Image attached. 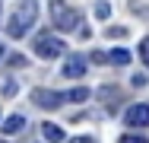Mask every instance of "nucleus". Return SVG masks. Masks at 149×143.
Returning <instances> with one entry per match:
<instances>
[{
  "label": "nucleus",
  "mask_w": 149,
  "mask_h": 143,
  "mask_svg": "<svg viewBox=\"0 0 149 143\" xmlns=\"http://www.w3.org/2000/svg\"><path fill=\"white\" fill-rule=\"evenodd\" d=\"M38 19V3L35 0H19L13 10H10V22H6V35L10 38H22Z\"/></svg>",
  "instance_id": "nucleus-1"
},
{
  "label": "nucleus",
  "mask_w": 149,
  "mask_h": 143,
  "mask_svg": "<svg viewBox=\"0 0 149 143\" xmlns=\"http://www.w3.org/2000/svg\"><path fill=\"white\" fill-rule=\"evenodd\" d=\"M51 22H54V29H60V32H76L79 22H83V16H79L73 6H67L63 0H51Z\"/></svg>",
  "instance_id": "nucleus-2"
},
{
  "label": "nucleus",
  "mask_w": 149,
  "mask_h": 143,
  "mask_svg": "<svg viewBox=\"0 0 149 143\" xmlns=\"http://www.w3.org/2000/svg\"><path fill=\"white\" fill-rule=\"evenodd\" d=\"M63 41L60 38H54V35H38L35 38V54L41 57V60H54V57H60L63 54Z\"/></svg>",
  "instance_id": "nucleus-3"
},
{
  "label": "nucleus",
  "mask_w": 149,
  "mask_h": 143,
  "mask_svg": "<svg viewBox=\"0 0 149 143\" xmlns=\"http://www.w3.org/2000/svg\"><path fill=\"white\" fill-rule=\"evenodd\" d=\"M32 102L38 105V108H45V111H54V108H60V102H67L63 99V92H54V89H32Z\"/></svg>",
  "instance_id": "nucleus-4"
},
{
  "label": "nucleus",
  "mask_w": 149,
  "mask_h": 143,
  "mask_svg": "<svg viewBox=\"0 0 149 143\" xmlns=\"http://www.w3.org/2000/svg\"><path fill=\"white\" fill-rule=\"evenodd\" d=\"M124 121L130 124V127H149V105H130L127 114H124Z\"/></svg>",
  "instance_id": "nucleus-5"
},
{
  "label": "nucleus",
  "mask_w": 149,
  "mask_h": 143,
  "mask_svg": "<svg viewBox=\"0 0 149 143\" xmlns=\"http://www.w3.org/2000/svg\"><path fill=\"white\" fill-rule=\"evenodd\" d=\"M60 73H63L67 80H79V76L86 73V57H79V54L67 57V60H63V67H60Z\"/></svg>",
  "instance_id": "nucleus-6"
},
{
  "label": "nucleus",
  "mask_w": 149,
  "mask_h": 143,
  "mask_svg": "<svg viewBox=\"0 0 149 143\" xmlns=\"http://www.w3.org/2000/svg\"><path fill=\"white\" fill-rule=\"evenodd\" d=\"M41 134H45L48 143H63V127H57L54 121H45L41 124Z\"/></svg>",
  "instance_id": "nucleus-7"
},
{
  "label": "nucleus",
  "mask_w": 149,
  "mask_h": 143,
  "mask_svg": "<svg viewBox=\"0 0 149 143\" xmlns=\"http://www.w3.org/2000/svg\"><path fill=\"white\" fill-rule=\"evenodd\" d=\"M0 127H3V134H6V137H13V134H19V130L26 127V118H22V114H10Z\"/></svg>",
  "instance_id": "nucleus-8"
},
{
  "label": "nucleus",
  "mask_w": 149,
  "mask_h": 143,
  "mask_svg": "<svg viewBox=\"0 0 149 143\" xmlns=\"http://www.w3.org/2000/svg\"><path fill=\"white\" fill-rule=\"evenodd\" d=\"M89 95H92V92L86 89V86H76V89H70V92H63V99H67V102H86Z\"/></svg>",
  "instance_id": "nucleus-9"
},
{
  "label": "nucleus",
  "mask_w": 149,
  "mask_h": 143,
  "mask_svg": "<svg viewBox=\"0 0 149 143\" xmlns=\"http://www.w3.org/2000/svg\"><path fill=\"white\" fill-rule=\"evenodd\" d=\"M108 60L118 64V67H127V64H130V51H127V48H114V51L108 54Z\"/></svg>",
  "instance_id": "nucleus-10"
},
{
  "label": "nucleus",
  "mask_w": 149,
  "mask_h": 143,
  "mask_svg": "<svg viewBox=\"0 0 149 143\" xmlns=\"http://www.w3.org/2000/svg\"><path fill=\"white\" fill-rule=\"evenodd\" d=\"M105 35H108V38H124L127 29H124V26H108V29H105Z\"/></svg>",
  "instance_id": "nucleus-11"
},
{
  "label": "nucleus",
  "mask_w": 149,
  "mask_h": 143,
  "mask_svg": "<svg viewBox=\"0 0 149 143\" xmlns=\"http://www.w3.org/2000/svg\"><path fill=\"white\" fill-rule=\"evenodd\" d=\"M118 143H149V140L143 137V134H124V137H120Z\"/></svg>",
  "instance_id": "nucleus-12"
},
{
  "label": "nucleus",
  "mask_w": 149,
  "mask_h": 143,
  "mask_svg": "<svg viewBox=\"0 0 149 143\" xmlns=\"http://www.w3.org/2000/svg\"><path fill=\"white\" fill-rule=\"evenodd\" d=\"M95 16H98V19H108V16H111V6H108V3L102 0V3L95 6Z\"/></svg>",
  "instance_id": "nucleus-13"
},
{
  "label": "nucleus",
  "mask_w": 149,
  "mask_h": 143,
  "mask_svg": "<svg viewBox=\"0 0 149 143\" xmlns=\"http://www.w3.org/2000/svg\"><path fill=\"white\" fill-rule=\"evenodd\" d=\"M140 57L149 64V38H143V41H140Z\"/></svg>",
  "instance_id": "nucleus-14"
},
{
  "label": "nucleus",
  "mask_w": 149,
  "mask_h": 143,
  "mask_svg": "<svg viewBox=\"0 0 149 143\" xmlns=\"http://www.w3.org/2000/svg\"><path fill=\"white\" fill-rule=\"evenodd\" d=\"M16 89H19V86L13 83V80H6V83H3V95H16Z\"/></svg>",
  "instance_id": "nucleus-15"
},
{
  "label": "nucleus",
  "mask_w": 149,
  "mask_h": 143,
  "mask_svg": "<svg viewBox=\"0 0 149 143\" xmlns=\"http://www.w3.org/2000/svg\"><path fill=\"white\" fill-rule=\"evenodd\" d=\"M70 143H95V140H92V137H73Z\"/></svg>",
  "instance_id": "nucleus-16"
},
{
  "label": "nucleus",
  "mask_w": 149,
  "mask_h": 143,
  "mask_svg": "<svg viewBox=\"0 0 149 143\" xmlns=\"http://www.w3.org/2000/svg\"><path fill=\"white\" fill-rule=\"evenodd\" d=\"M0 57H3V45H0Z\"/></svg>",
  "instance_id": "nucleus-17"
},
{
  "label": "nucleus",
  "mask_w": 149,
  "mask_h": 143,
  "mask_svg": "<svg viewBox=\"0 0 149 143\" xmlns=\"http://www.w3.org/2000/svg\"><path fill=\"white\" fill-rule=\"evenodd\" d=\"M0 143H6V140H0Z\"/></svg>",
  "instance_id": "nucleus-18"
}]
</instances>
